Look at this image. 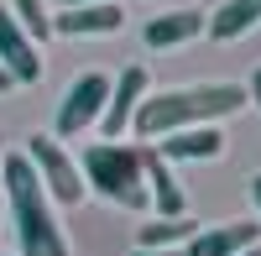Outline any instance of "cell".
Wrapping results in <instances>:
<instances>
[{
  "mask_svg": "<svg viewBox=\"0 0 261 256\" xmlns=\"http://www.w3.org/2000/svg\"><path fill=\"white\" fill-rule=\"evenodd\" d=\"M141 173H146V199H157V215L162 220H183V188L167 173V162L157 152H141Z\"/></svg>",
  "mask_w": 261,
  "mask_h": 256,
  "instance_id": "7c38bea8",
  "label": "cell"
},
{
  "mask_svg": "<svg viewBox=\"0 0 261 256\" xmlns=\"http://www.w3.org/2000/svg\"><path fill=\"white\" fill-rule=\"evenodd\" d=\"M246 99H256V105H261V68L251 73V89H246Z\"/></svg>",
  "mask_w": 261,
  "mask_h": 256,
  "instance_id": "2e32d148",
  "label": "cell"
},
{
  "mask_svg": "<svg viewBox=\"0 0 261 256\" xmlns=\"http://www.w3.org/2000/svg\"><path fill=\"white\" fill-rule=\"evenodd\" d=\"M251 199H256V209H261V173L251 178Z\"/></svg>",
  "mask_w": 261,
  "mask_h": 256,
  "instance_id": "ac0fdd59",
  "label": "cell"
},
{
  "mask_svg": "<svg viewBox=\"0 0 261 256\" xmlns=\"http://www.w3.org/2000/svg\"><path fill=\"white\" fill-rule=\"evenodd\" d=\"M261 241V225H209V230H193V241L183 256H241L246 246Z\"/></svg>",
  "mask_w": 261,
  "mask_h": 256,
  "instance_id": "30bf717a",
  "label": "cell"
},
{
  "mask_svg": "<svg viewBox=\"0 0 261 256\" xmlns=\"http://www.w3.org/2000/svg\"><path fill=\"white\" fill-rule=\"evenodd\" d=\"M204 27H209V16L183 6V11L151 16L146 27H141V37H146V47H178V42H188V37H204Z\"/></svg>",
  "mask_w": 261,
  "mask_h": 256,
  "instance_id": "8fae6325",
  "label": "cell"
},
{
  "mask_svg": "<svg viewBox=\"0 0 261 256\" xmlns=\"http://www.w3.org/2000/svg\"><path fill=\"white\" fill-rule=\"evenodd\" d=\"M105 99H110V79H105V73L73 79L68 89H63V105H58V136H84L99 120Z\"/></svg>",
  "mask_w": 261,
  "mask_h": 256,
  "instance_id": "5b68a950",
  "label": "cell"
},
{
  "mask_svg": "<svg viewBox=\"0 0 261 256\" xmlns=\"http://www.w3.org/2000/svg\"><path fill=\"white\" fill-rule=\"evenodd\" d=\"M11 16H16V27L27 32L32 42L53 37V16H47V6H42V0H11Z\"/></svg>",
  "mask_w": 261,
  "mask_h": 256,
  "instance_id": "9a60e30c",
  "label": "cell"
},
{
  "mask_svg": "<svg viewBox=\"0 0 261 256\" xmlns=\"http://www.w3.org/2000/svg\"><path fill=\"white\" fill-rule=\"evenodd\" d=\"M261 21V0H225L220 11L209 16V37H220V42H235V37H246L251 27Z\"/></svg>",
  "mask_w": 261,
  "mask_h": 256,
  "instance_id": "4fadbf2b",
  "label": "cell"
},
{
  "mask_svg": "<svg viewBox=\"0 0 261 256\" xmlns=\"http://www.w3.org/2000/svg\"><path fill=\"white\" fill-rule=\"evenodd\" d=\"M0 89H11V73H6V68H0Z\"/></svg>",
  "mask_w": 261,
  "mask_h": 256,
  "instance_id": "44dd1931",
  "label": "cell"
},
{
  "mask_svg": "<svg viewBox=\"0 0 261 256\" xmlns=\"http://www.w3.org/2000/svg\"><path fill=\"white\" fill-rule=\"evenodd\" d=\"M246 110V89L230 79H204V84H178V89L146 94L130 115V131L141 141H162L172 131H193V125H214L225 115Z\"/></svg>",
  "mask_w": 261,
  "mask_h": 256,
  "instance_id": "6da1fadb",
  "label": "cell"
},
{
  "mask_svg": "<svg viewBox=\"0 0 261 256\" xmlns=\"http://www.w3.org/2000/svg\"><path fill=\"white\" fill-rule=\"evenodd\" d=\"M130 256H178V251H130Z\"/></svg>",
  "mask_w": 261,
  "mask_h": 256,
  "instance_id": "d6986e66",
  "label": "cell"
},
{
  "mask_svg": "<svg viewBox=\"0 0 261 256\" xmlns=\"http://www.w3.org/2000/svg\"><path fill=\"white\" fill-rule=\"evenodd\" d=\"M0 188H6V204L16 215V246L21 256H68V241L53 220V204L37 183V167L27 162V152H16L0 162Z\"/></svg>",
  "mask_w": 261,
  "mask_h": 256,
  "instance_id": "7a4b0ae2",
  "label": "cell"
},
{
  "mask_svg": "<svg viewBox=\"0 0 261 256\" xmlns=\"http://www.w3.org/2000/svg\"><path fill=\"white\" fill-rule=\"evenodd\" d=\"M79 6H105V0H63V11H79Z\"/></svg>",
  "mask_w": 261,
  "mask_h": 256,
  "instance_id": "e0dca14e",
  "label": "cell"
},
{
  "mask_svg": "<svg viewBox=\"0 0 261 256\" xmlns=\"http://www.w3.org/2000/svg\"><path fill=\"white\" fill-rule=\"evenodd\" d=\"M0 204H6V188H0Z\"/></svg>",
  "mask_w": 261,
  "mask_h": 256,
  "instance_id": "7402d4cb",
  "label": "cell"
},
{
  "mask_svg": "<svg viewBox=\"0 0 261 256\" xmlns=\"http://www.w3.org/2000/svg\"><path fill=\"white\" fill-rule=\"evenodd\" d=\"M27 162L37 167V183H42V194H47V199L68 204V209H79L84 199H89V188H84V173L73 167V157L63 152V146H58L53 136H32V146H27Z\"/></svg>",
  "mask_w": 261,
  "mask_h": 256,
  "instance_id": "277c9868",
  "label": "cell"
},
{
  "mask_svg": "<svg viewBox=\"0 0 261 256\" xmlns=\"http://www.w3.org/2000/svg\"><path fill=\"white\" fill-rule=\"evenodd\" d=\"M84 188H94L99 199H110L120 209H146V173H141V152L136 146H110L99 141L84 152Z\"/></svg>",
  "mask_w": 261,
  "mask_h": 256,
  "instance_id": "3957f363",
  "label": "cell"
},
{
  "mask_svg": "<svg viewBox=\"0 0 261 256\" xmlns=\"http://www.w3.org/2000/svg\"><path fill=\"white\" fill-rule=\"evenodd\" d=\"M125 27V11L120 0H105V6H79V11H63L53 16V32L58 37H110Z\"/></svg>",
  "mask_w": 261,
  "mask_h": 256,
  "instance_id": "ba28073f",
  "label": "cell"
},
{
  "mask_svg": "<svg viewBox=\"0 0 261 256\" xmlns=\"http://www.w3.org/2000/svg\"><path fill=\"white\" fill-rule=\"evenodd\" d=\"M183 236L193 241V220H151V225H141V246L136 251H167Z\"/></svg>",
  "mask_w": 261,
  "mask_h": 256,
  "instance_id": "5bb4252c",
  "label": "cell"
},
{
  "mask_svg": "<svg viewBox=\"0 0 261 256\" xmlns=\"http://www.w3.org/2000/svg\"><path fill=\"white\" fill-rule=\"evenodd\" d=\"M225 152V136L214 125H193V131H172L157 141V157L162 162H214Z\"/></svg>",
  "mask_w": 261,
  "mask_h": 256,
  "instance_id": "9c48e42d",
  "label": "cell"
},
{
  "mask_svg": "<svg viewBox=\"0 0 261 256\" xmlns=\"http://www.w3.org/2000/svg\"><path fill=\"white\" fill-rule=\"evenodd\" d=\"M241 256H261V241H256V246H246V251H241Z\"/></svg>",
  "mask_w": 261,
  "mask_h": 256,
  "instance_id": "ffe728a7",
  "label": "cell"
},
{
  "mask_svg": "<svg viewBox=\"0 0 261 256\" xmlns=\"http://www.w3.org/2000/svg\"><path fill=\"white\" fill-rule=\"evenodd\" d=\"M141 99H146V68H125L110 84V99H105V110H99V131L110 136V146L130 131V115H136Z\"/></svg>",
  "mask_w": 261,
  "mask_h": 256,
  "instance_id": "8992f818",
  "label": "cell"
},
{
  "mask_svg": "<svg viewBox=\"0 0 261 256\" xmlns=\"http://www.w3.org/2000/svg\"><path fill=\"white\" fill-rule=\"evenodd\" d=\"M0 68L11 73V84H37L42 79V53H37V42L16 27L11 11H0Z\"/></svg>",
  "mask_w": 261,
  "mask_h": 256,
  "instance_id": "52a82bcc",
  "label": "cell"
}]
</instances>
